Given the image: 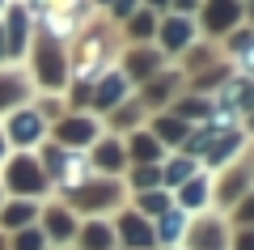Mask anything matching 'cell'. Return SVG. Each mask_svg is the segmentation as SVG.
I'll return each instance as SVG.
<instances>
[{"instance_id": "cell-1", "label": "cell", "mask_w": 254, "mask_h": 250, "mask_svg": "<svg viewBox=\"0 0 254 250\" xmlns=\"http://www.w3.org/2000/svg\"><path fill=\"white\" fill-rule=\"evenodd\" d=\"M9 178H13V187H21V191H43V174H38V166L30 157H21L17 166H13Z\"/></svg>"}, {"instance_id": "cell-2", "label": "cell", "mask_w": 254, "mask_h": 250, "mask_svg": "<svg viewBox=\"0 0 254 250\" xmlns=\"http://www.w3.org/2000/svg\"><path fill=\"white\" fill-rule=\"evenodd\" d=\"M233 17H237V4H233V0H212V4H208V26L212 30L233 26Z\"/></svg>"}, {"instance_id": "cell-3", "label": "cell", "mask_w": 254, "mask_h": 250, "mask_svg": "<svg viewBox=\"0 0 254 250\" xmlns=\"http://www.w3.org/2000/svg\"><path fill=\"white\" fill-rule=\"evenodd\" d=\"M161 38H165V47H182L190 38V26L182 17H174V21H165V30H161Z\"/></svg>"}, {"instance_id": "cell-4", "label": "cell", "mask_w": 254, "mask_h": 250, "mask_svg": "<svg viewBox=\"0 0 254 250\" xmlns=\"http://www.w3.org/2000/svg\"><path fill=\"white\" fill-rule=\"evenodd\" d=\"M38 132H43V123H38L34 115H17V123H13V136H17V140H34Z\"/></svg>"}, {"instance_id": "cell-5", "label": "cell", "mask_w": 254, "mask_h": 250, "mask_svg": "<svg viewBox=\"0 0 254 250\" xmlns=\"http://www.w3.org/2000/svg\"><path fill=\"white\" fill-rule=\"evenodd\" d=\"M21 34H26V13H9V47L21 51Z\"/></svg>"}, {"instance_id": "cell-6", "label": "cell", "mask_w": 254, "mask_h": 250, "mask_svg": "<svg viewBox=\"0 0 254 250\" xmlns=\"http://www.w3.org/2000/svg\"><path fill=\"white\" fill-rule=\"evenodd\" d=\"M119 93H123V81H119V77H110V81H102V89H98V102H102V106H110V102H115Z\"/></svg>"}, {"instance_id": "cell-7", "label": "cell", "mask_w": 254, "mask_h": 250, "mask_svg": "<svg viewBox=\"0 0 254 250\" xmlns=\"http://www.w3.org/2000/svg\"><path fill=\"white\" fill-rule=\"evenodd\" d=\"M123 233H127V242H131V246H144V242H153V233H148L144 225H136V221H127Z\"/></svg>"}, {"instance_id": "cell-8", "label": "cell", "mask_w": 254, "mask_h": 250, "mask_svg": "<svg viewBox=\"0 0 254 250\" xmlns=\"http://www.w3.org/2000/svg\"><path fill=\"white\" fill-rule=\"evenodd\" d=\"M178 233H182V216L174 212V216H165V225H161V238L170 242V238H178Z\"/></svg>"}, {"instance_id": "cell-9", "label": "cell", "mask_w": 254, "mask_h": 250, "mask_svg": "<svg viewBox=\"0 0 254 250\" xmlns=\"http://www.w3.org/2000/svg\"><path fill=\"white\" fill-rule=\"evenodd\" d=\"M136 157L153 161V157H157V144H153V140H140V136H136Z\"/></svg>"}, {"instance_id": "cell-10", "label": "cell", "mask_w": 254, "mask_h": 250, "mask_svg": "<svg viewBox=\"0 0 254 250\" xmlns=\"http://www.w3.org/2000/svg\"><path fill=\"white\" fill-rule=\"evenodd\" d=\"M64 136H68V140H85V136H89V123H68Z\"/></svg>"}, {"instance_id": "cell-11", "label": "cell", "mask_w": 254, "mask_h": 250, "mask_svg": "<svg viewBox=\"0 0 254 250\" xmlns=\"http://www.w3.org/2000/svg\"><path fill=\"white\" fill-rule=\"evenodd\" d=\"M187 174H190V166H187V161H178V166H170V182H182Z\"/></svg>"}, {"instance_id": "cell-12", "label": "cell", "mask_w": 254, "mask_h": 250, "mask_svg": "<svg viewBox=\"0 0 254 250\" xmlns=\"http://www.w3.org/2000/svg\"><path fill=\"white\" fill-rule=\"evenodd\" d=\"M199 199H203V182H190L187 187V204H199Z\"/></svg>"}, {"instance_id": "cell-13", "label": "cell", "mask_w": 254, "mask_h": 250, "mask_svg": "<svg viewBox=\"0 0 254 250\" xmlns=\"http://www.w3.org/2000/svg\"><path fill=\"white\" fill-rule=\"evenodd\" d=\"M106 242H110L106 229H89V246H106Z\"/></svg>"}, {"instance_id": "cell-14", "label": "cell", "mask_w": 254, "mask_h": 250, "mask_svg": "<svg viewBox=\"0 0 254 250\" xmlns=\"http://www.w3.org/2000/svg\"><path fill=\"white\" fill-rule=\"evenodd\" d=\"M26 216H30V208H13V212H9V225H26Z\"/></svg>"}, {"instance_id": "cell-15", "label": "cell", "mask_w": 254, "mask_h": 250, "mask_svg": "<svg viewBox=\"0 0 254 250\" xmlns=\"http://www.w3.org/2000/svg\"><path fill=\"white\" fill-rule=\"evenodd\" d=\"M131 4L136 0H115V13H131Z\"/></svg>"}, {"instance_id": "cell-16", "label": "cell", "mask_w": 254, "mask_h": 250, "mask_svg": "<svg viewBox=\"0 0 254 250\" xmlns=\"http://www.w3.org/2000/svg\"><path fill=\"white\" fill-rule=\"evenodd\" d=\"M237 250H254V233H246V238H242V246H237Z\"/></svg>"}, {"instance_id": "cell-17", "label": "cell", "mask_w": 254, "mask_h": 250, "mask_svg": "<svg viewBox=\"0 0 254 250\" xmlns=\"http://www.w3.org/2000/svg\"><path fill=\"white\" fill-rule=\"evenodd\" d=\"M242 216H246V221H254V199H250V204L242 208Z\"/></svg>"}, {"instance_id": "cell-18", "label": "cell", "mask_w": 254, "mask_h": 250, "mask_svg": "<svg viewBox=\"0 0 254 250\" xmlns=\"http://www.w3.org/2000/svg\"><path fill=\"white\" fill-rule=\"evenodd\" d=\"M0 51H4V30H0Z\"/></svg>"}, {"instance_id": "cell-19", "label": "cell", "mask_w": 254, "mask_h": 250, "mask_svg": "<svg viewBox=\"0 0 254 250\" xmlns=\"http://www.w3.org/2000/svg\"><path fill=\"white\" fill-rule=\"evenodd\" d=\"M0 153H4V140H0Z\"/></svg>"}]
</instances>
